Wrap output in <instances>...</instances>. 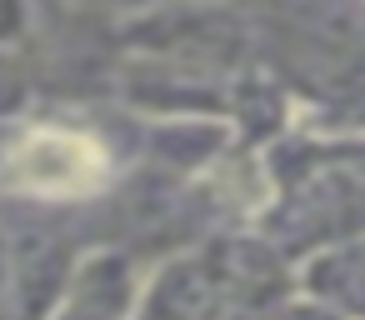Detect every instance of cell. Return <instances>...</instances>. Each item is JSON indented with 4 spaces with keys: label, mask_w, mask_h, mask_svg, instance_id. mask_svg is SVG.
<instances>
[{
    "label": "cell",
    "mask_w": 365,
    "mask_h": 320,
    "mask_svg": "<svg viewBox=\"0 0 365 320\" xmlns=\"http://www.w3.org/2000/svg\"><path fill=\"white\" fill-rule=\"evenodd\" d=\"M106 175L101 145L71 130H31L6 165V180L31 195H81Z\"/></svg>",
    "instance_id": "obj_1"
}]
</instances>
